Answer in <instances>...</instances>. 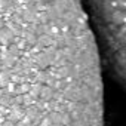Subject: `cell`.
Segmentation results:
<instances>
[{
  "label": "cell",
  "mask_w": 126,
  "mask_h": 126,
  "mask_svg": "<svg viewBox=\"0 0 126 126\" xmlns=\"http://www.w3.org/2000/svg\"><path fill=\"white\" fill-rule=\"evenodd\" d=\"M101 62L126 89V0H82Z\"/></svg>",
  "instance_id": "1"
},
{
  "label": "cell",
  "mask_w": 126,
  "mask_h": 126,
  "mask_svg": "<svg viewBox=\"0 0 126 126\" xmlns=\"http://www.w3.org/2000/svg\"><path fill=\"white\" fill-rule=\"evenodd\" d=\"M21 73H22V71H21Z\"/></svg>",
  "instance_id": "2"
}]
</instances>
